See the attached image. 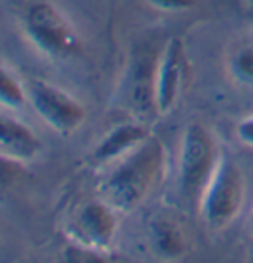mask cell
<instances>
[{
    "label": "cell",
    "mask_w": 253,
    "mask_h": 263,
    "mask_svg": "<svg viewBox=\"0 0 253 263\" xmlns=\"http://www.w3.org/2000/svg\"><path fill=\"white\" fill-rule=\"evenodd\" d=\"M166 172V148L150 135L145 143L113 162L97 184L99 198L117 212H133L160 184Z\"/></svg>",
    "instance_id": "6da1fadb"
},
{
    "label": "cell",
    "mask_w": 253,
    "mask_h": 263,
    "mask_svg": "<svg viewBox=\"0 0 253 263\" xmlns=\"http://www.w3.org/2000/svg\"><path fill=\"white\" fill-rule=\"evenodd\" d=\"M222 146L216 135L200 121L188 123L178 153V190L182 198L198 208L200 198L212 178L222 157Z\"/></svg>",
    "instance_id": "7a4b0ae2"
},
{
    "label": "cell",
    "mask_w": 253,
    "mask_h": 263,
    "mask_svg": "<svg viewBox=\"0 0 253 263\" xmlns=\"http://www.w3.org/2000/svg\"><path fill=\"white\" fill-rule=\"evenodd\" d=\"M245 200V176L238 160L222 151L220 162L198 204L202 222L212 232H222L238 220Z\"/></svg>",
    "instance_id": "3957f363"
},
{
    "label": "cell",
    "mask_w": 253,
    "mask_h": 263,
    "mask_svg": "<svg viewBox=\"0 0 253 263\" xmlns=\"http://www.w3.org/2000/svg\"><path fill=\"white\" fill-rule=\"evenodd\" d=\"M22 28L30 44L46 58L66 60L80 50L75 32L52 2L40 0L32 4L24 14Z\"/></svg>",
    "instance_id": "277c9868"
},
{
    "label": "cell",
    "mask_w": 253,
    "mask_h": 263,
    "mask_svg": "<svg viewBox=\"0 0 253 263\" xmlns=\"http://www.w3.org/2000/svg\"><path fill=\"white\" fill-rule=\"evenodd\" d=\"M36 115L57 135H71L85 123L87 111L75 97L48 81L34 79L26 87Z\"/></svg>",
    "instance_id": "5b68a950"
},
{
    "label": "cell",
    "mask_w": 253,
    "mask_h": 263,
    "mask_svg": "<svg viewBox=\"0 0 253 263\" xmlns=\"http://www.w3.org/2000/svg\"><path fill=\"white\" fill-rule=\"evenodd\" d=\"M159 53L150 48H134L125 67V76L121 81L119 101L125 109L133 111L134 115L143 117L150 111L157 113L154 105V73Z\"/></svg>",
    "instance_id": "8992f818"
},
{
    "label": "cell",
    "mask_w": 253,
    "mask_h": 263,
    "mask_svg": "<svg viewBox=\"0 0 253 263\" xmlns=\"http://www.w3.org/2000/svg\"><path fill=\"white\" fill-rule=\"evenodd\" d=\"M117 210L105 200H91L80 206V210L67 222L66 234L71 243L95 251H107L117 236Z\"/></svg>",
    "instance_id": "52a82bcc"
},
{
    "label": "cell",
    "mask_w": 253,
    "mask_h": 263,
    "mask_svg": "<svg viewBox=\"0 0 253 263\" xmlns=\"http://www.w3.org/2000/svg\"><path fill=\"white\" fill-rule=\"evenodd\" d=\"M186 50L180 38H170L159 53L157 73H154V105L159 115L172 111L186 79Z\"/></svg>",
    "instance_id": "ba28073f"
},
{
    "label": "cell",
    "mask_w": 253,
    "mask_h": 263,
    "mask_svg": "<svg viewBox=\"0 0 253 263\" xmlns=\"http://www.w3.org/2000/svg\"><path fill=\"white\" fill-rule=\"evenodd\" d=\"M150 135L152 133L148 129V125L141 123V121L121 123L117 127H113L97 143L91 158H93L95 164H113L115 160H119L127 153H131L141 143H145Z\"/></svg>",
    "instance_id": "9c48e42d"
},
{
    "label": "cell",
    "mask_w": 253,
    "mask_h": 263,
    "mask_svg": "<svg viewBox=\"0 0 253 263\" xmlns=\"http://www.w3.org/2000/svg\"><path fill=\"white\" fill-rule=\"evenodd\" d=\"M0 153L16 160H34L42 153V141L20 119L0 113Z\"/></svg>",
    "instance_id": "30bf717a"
},
{
    "label": "cell",
    "mask_w": 253,
    "mask_h": 263,
    "mask_svg": "<svg viewBox=\"0 0 253 263\" xmlns=\"http://www.w3.org/2000/svg\"><path fill=\"white\" fill-rule=\"evenodd\" d=\"M148 236L152 251L162 259H182L190 250V237L184 226L172 216H157L150 220Z\"/></svg>",
    "instance_id": "8fae6325"
},
{
    "label": "cell",
    "mask_w": 253,
    "mask_h": 263,
    "mask_svg": "<svg viewBox=\"0 0 253 263\" xmlns=\"http://www.w3.org/2000/svg\"><path fill=\"white\" fill-rule=\"evenodd\" d=\"M226 76L241 89H253V38L233 42L226 52Z\"/></svg>",
    "instance_id": "7c38bea8"
},
{
    "label": "cell",
    "mask_w": 253,
    "mask_h": 263,
    "mask_svg": "<svg viewBox=\"0 0 253 263\" xmlns=\"http://www.w3.org/2000/svg\"><path fill=\"white\" fill-rule=\"evenodd\" d=\"M28 101L26 87L20 83V79L14 76L6 66L0 64V105L16 111L22 109Z\"/></svg>",
    "instance_id": "4fadbf2b"
},
{
    "label": "cell",
    "mask_w": 253,
    "mask_h": 263,
    "mask_svg": "<svg viewBox=\"0 0 253 263\" xmlns=\"http://www.w3.org/2000/svg\"><path fill=\"white\" fill-rule=\"evenodd\" d=\"M22 176H26L22 160H16L0 153V196H4Z\"/></svg>",
    "instance_id": "5bb4252c"
},
{
    "label": "cell",
    "mask_w": 253,
    "mask_h": 263,
    "mask_svg": "<svg viewBox=\"0 0 253 263\" xmlns=\"http://www.w3.org/2000/svg\"><path fill=\"white\" fill-rule=\"evenodd\" d=\"M152 8H159L164 12H184L190 8H196L202 0H147Z\"/></svg>",
    "instance_id": "9a60e30c"
},
{
    "label": "cell",
    "mask_w": 253,
    "mask_h": 263,
    "mask_svg": "<svg viewBox=\"0 0 253 263\" xmlns=\"http://www.w3.org/2000/svg\"><path fill=\"white\" fill-rule=\"evenodd\" d=\"M236 139L240 141V145L253 151V115L241 119L236 125Z\"/></svg>",
    "instance_id": "2e32d148"
},
{
    "label": "cell",
    "mask_w": 253,
    "mask_h": 263,
    "mask_svg": "<svg viewBox=\"0 0 253 263\" xmlns=\"http://www.w3.org/2000/svg\"><path fill=\"white\" fill-rule=\"evenodd\" d=\"M247 253H249V259L253 261V214H251V224H249V248H247Z\"/></svg>",
    "instance_id": "e0dca14e"
}]
</instances>
